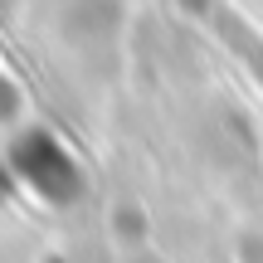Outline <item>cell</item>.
Masks as SVG:
<instances>
[{
	"label": "cell",
	"mask_w": 263,
	"mask_h": 263,
	"mask_svg": "<svg viewBox=\"0 0 263 263\" xmlns=\"http://www.w3.org/2000/svg\"><path fill=\"white\" fill-rule=\"evenodd\" d=\"M20 112H25V93H20V83L10 78V68L0 64V127H15Z\"/></svg>",
	"instance_id": "3"
},
{
	"label": "cell",
	"mask_w": 263,
	"mask_h": 263,
	"mask_svg": "<svg viewBox=\"0 0 263 263\" xmlns=\"http://www.w3.org/2000/svg\"><path fill=\"white\" fill-rule=\"evenodd\" d=\"M215 25H219V34H224L234 49H244V59L254 64V73L263 78V39H258L254 29H249L244 20L234 15V10H224V5H215Z\"/></svg>",
	"instance_id": "2"
},
{
	"label": "cell",
	"mask_w": 263,
	"mask_h": 263,
	"mask_svg": "<svg viewBox=\"0 0 263 263\" xmlns=\"http://www.w3.org/2000/svg\"><path fill=\"white\" fill-rule=\"evenodd\" d=\"M5 166L39 205L59 210V205H73L83 195V161L73 156L59 132L49 127H20L5 146Z\"/></svg>",
	"instance_id": "1"
}]
</instances>
